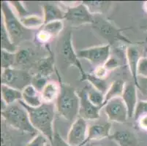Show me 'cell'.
Here are the masks:
<instances>
[{"instance_id": "cell-20", "label": "cell", "mask_w": 147, "mask_h": 146, "mask_svg": "<svg viewBox=\"0 0 147 146\" xmlns=\"http://www.w3.org/2000/svg\"><path fill=\"white\" fill-rule=\"evenodd\" d=\"M1 94L2 102L5 106L15 104L16 102L22 100V91L6 85H1Z\"/></svg>"}, {"instance_id": "cell-28", "label": "cell", "mask_w": 147, "mask_h": 146, "mask_svg": "<svg viewBox=\"0 0 147 146\" xmlns=\"http://www.w3.org/2000/svg\"><path fill=\"white\" fill-rule=\"evenodd\" d=\"M84 81H87L89 84H91L97 90L102 92L105 95L106 94L107 91H108V88L110 86L106 79L98 78V77H95L92 73H89V74L87 73V75H86Z\"/></svg>"}, {"instance_id": "cell-32", "label": "cell", "mask_w": 147, "mask_h": 146, "mask_svg": "<svg viewBox=\"0 0 147 146\" xmlns=\"http://www.w3.org/2000/svg\"><path fill=\"white\" fill-rule=\"evenodd\" d=\"M10 5H11L12 8L13 9L16 14L17 15L19 18H22L24 17L30 15L29 12L27 11L26 8H25L24 5L22 3V2L20 1H12V2H9Z\"/></svg>"}, {"instance_id": "cell-18", "label": "cell", "mask_w": 147, "mask_h": 146, "mask_svg": "<svg viewBox=\"0 0 147 146\" xmlns=\"http://www.w3.org/2000/svg\"><path fill=\"white\" fill-rule=\"evenodd\" d=\"M22 101L31 108H37L43 103L41 92L37 91L32 84L22 90Z\"/></svg>"}, {"instance_id": "cell-26", "label": "cell", "mask_w": 147, "mask_h": 146, "mask_svg": "<svg viewBox=\"0 0 147 146\" xmlns=\"http://www.w3.org/2000/svg\"><path fill=\"white\" fill-rule=\"evenodd\" d=\"M88 94V98L92 103L96 106L105 107V94L102 92H99L95 88L92 86L88 83L87 85H85Z\"/></svg>"}, {"instance_id": "cell-34", "label": "cell", "mask_w": 147, "mask_h": 146, "mask_svg": "<svg viewBox=\"0 0 147 146\" xmlns=\"http://www.w3.org/2000/svg\"><path fill=\"white\" fill-rule=\"evenodd\" d=\"M144 115H147V100H140L136 107L134 116L135 120H137L139 117Z\"/></svg>"}, {"instance_id": "cell-31", "label": "cell", "mask_w": 147, "mask_h": 146, "mask_svg": "<svg viewBox=\"0 0 147 146\" xmlns=\"http://www.w3.org/2000/svg\"><path fill=\"white\" fill-rule=\"evenodd\" d=\"M49 77H45V76L42 75L40 74L36 73L34 75L32 76V83L31 84L37 89V91H39L41 92L45 85L49 82Z\"/></svg>"}, {"instance_id": "cell-11", "label": "cell", "mask_w": 147, "mask_h": 146, "mask_svg": "<svg viewBox=\"0 0 147 146\" xmlns=\"http://www.w3.org/2000/svg\"><path fill=\"white\" fill-rule=\"evenodd\" d=\"M79 96L80 107L78 117L86 120H97L100 118V110L103 106H96L88 98L87 91L85 86L78 91H76Z\"/></svg>"}, {"instance_id": "cell-12", "label": "cell", "mask_w": 147, "mask_h": 146, "mask_svg": "<svg viewBox=\"0 0 147 146\" xmlns=\"http://www.w3.org/2000/svg\"><path fill=\"white\" fill-rule=\"evenodd\" d=\"M87 120L78 117L73 122L68 132L67 141L70 146H82L88 133Z\"/></svg>"}, {"instance_id": "cell-23", "label": "cell", "mask_w": 147, "mask_h": 146, "mask_svg": "<svg viewBox=\"0 0 147 146\" xmlns=\"http://www.w3.org/2000/svg\"><path fill=\"white\" fill-rule=\"evenodd\" d=\"M112 2H101V1H84V4L86 7L91 14L93 15H102L108 11Z\"/></svg>"}, {"instance_id": "cell-33", "label": "cell", "mask_w": 147, "mask_h": 146, "mask_svg": "<svg viewBox=\"0 0 147 146\" xmlns=\"http://www.w3.org/2000/svg\"><path fill=\"white\" fill-rule=\"evenodd\" d=\"M48 143H50L49 140L43 135L38 133L27 143L26 146H46Z\"/></svg>"}, {"instance_id": "cell-5", "label": "cell", "mask_w": 147, "mask_h": 146, "mask_svg": "<svg viewBox=\"0 0 147 146\" xmlns=\"http://www.w3.org/2000/svg\"><path fill=\"white\" fill-rule=\"evenodd\" d=\"M1 12L2 22L5 25L12 41L17 45L24 38L25 34L29 29L23 26L20 18L16 14L9 2L2 1L1 2Z\"/></svg>"}, {"instance_id": "cell-39", "label": "cell", "mask_w": 147, "mask_h": 146, "mask_svg": "<svg viewBox=\"0 0 147 146\" xmlns=\"http://www.w3.org/2000/svg\"><path fill=\"white\" fill-rule=\"evenodd\" d=\"M137 88L138 90L141 92L143 96L147 98V77L138 76Z\"/></svg>"}, {"instance_id": "cell-29", "label": "cell", "mask_w": 147, "mask_h": 146, "mask_svg": "<svg viewBox=\"0 0 147 146\" xmlns=\"http://www.w3.org/2000/svg\"><path fill=\"white\" fill-rule=\"evenodd\" d=\"M64 29L63 21H56L45 24L41 29L46 32L53 37H57Z\"/></svg>"}, {"instance_id": "cell-42", "label": "cell", "mask_w": 147, "mask_h": 146, "mask_svg": "<svg viewBox=\"0 0 147 146\" xmlns=\"http://www.w3.org/2000/svg\"><path fill=\"white\" fill-rule=\"evenodd\" d=\"M137 122L141 129L147 131V115H144L139 117L137 120Z\"/></svg>"}, {"instance_id": "cell-3", "label": "cell", "mask_w": 147, "mask_h": 146, "mask_svg": "<svg viewBox=\"0 0 147 146\" xmlns=\"http://www.w3.org/2000/svg\"><path fill=\"white\" fill-rule=\"evenodd\" d=\"M2 121L20 132L35 134L37 130L32 125L27 110L19 102L5 106L1 111Z\"/></svg>"}, {"instance_id": "cell-43", "label": "cell", "mask_w": 147, "mask_h": 146, "mask_svg": "<svg viewBox=\"0 0 147 146\" xmlns=\"http://www.w3.org/2000/svg\"><path fill=\"white\" fill-rule=\"evenodd\" d=\"M143 7H144V10L147 13V1L144 3V5H143Z\"/></svg>"}, {"instance_id": "cell-19", "label": "cell", "mask_w": 147, "mask_h": 146, "mask_svg": "<svg viewBox=\"0 0 147 146\" xmlns=\"http://www.w3.org/2000/svg\"><path fill=\"white\" fill-rule=\"evenodd\" d=\"M43 19L45 24L56 21H62L65 18V10H61L58 5L45 3L42 5Z\"/></svg>"}, {"instance_id": "cell-2", "label": "cell", "mask_w": 147, "mask_h": 146, "mask_svg": "<svg viewBox=\"0 0 147 146\" xmlns=\"http://www.w3.org/2000/svg\"><path fill=\"white\" fill-rule=\"evenodd\" d=\"M55 72L60 85V93L55 102L56 109L59 114L65 120L73 122L79 114V96L73 87L61 81L57 69Z\"/></svg>"}, {"instance_id": "cell-38", "label": "cell", "mask_w": 147, "mask_h": 146, "mask_svg": "<svg viewBox=\"0 0 147 146\" xmlns=\"http://www.w3.org/2000/svg\"><path fill=\"white\" fill-rule=\"evenodd\" d=\"M49 144L50 146H70L67 141L64 140L63 137L58 133V132H55L53 140Z\"/></svg>"}, {"instance_id": "cell-24", "label": "cell", "mask_w": 147, "mask_h": 146, "mask_svg": "<svg viewBox=\"0 0 147 146\" xmlns=\"http://www.w3.org/2000/svg\"><path fill=\"white\" fill-rule=\"evenodd\" d=\"M21 24L26 29H40L45 24L43 17H40L37 15H29L20 18Z\"/></svg>"}, {"instance_id": "cell-10", "label": "cell", "mask_w": 147, "mask_h": 146, "mask_svg": "<svg viewBox=\"0 0 147 146\" xmlns=\"http://www.w3.org/2000/svg\"><path fill=\"white\" fill-rule=\"evenodd\" d=\"M104 108L107 117L111 122L125 124L129 118L127 108L121 97L112 99L108 102Z\"/></svg>"}, {"instance_id": "cell-35", "label": "cell", "mask_w": 147, "mask_h": 146, "mask_svg": "<svg viewBox=\"0 0 147 146\" xmlns=\"http://www.w3.org/2000/svg\"><path fill=\"white\" fill-rule=\"evenodd\" d=\"M121 61H120V60L117 57L111 56L110 58L108 59V61L104 64V66H105V67L106 68L108 72H110V71H113L119 67L121 65Z\"/></svg>"}, {"instance_id": "cell-25", "label": "cell", "mask_w": 147, "mask_h": 146, "mask_svg": "<svg viewBox=\"0 0 147 146\" xmlns=\"http://www.w3.org/2000/svg\"><path fill=\"white\" fill-rule=\"evenodd\" d=\"M34 53L29 48L18 50L16 53V64L15 67H25L32 61Z\"/></svg>"}, {"instance_id": "cell-14", "label": "cell", "mask_w": 147, "mask_h": 146, "mask_svg": "<svg viewBox=\"0 0 147 146\" xmlns=\"http://www.w3.org/2000/svg\"><path fill=\"white\" fill-rule=\"evenodd\" d=\"M126 54V61L128 67H129V72L133 79V81L137 85L138 84V62L142 56H141V51L138 47L134 45H129L126 48L125 50Z\"/></svg>"}, {"instance_id": "cell-13", "label": "cell", "mask_w": 147, "mask_h": 146, "mask_svg": "<svg viewBox=\"0 0 147 146\" xmlns=\"http://www.w3.org/2000/svg\"><path fill=\"white\" fill-rule=\"evenodd\" d=\"M123 101L126 104L128 111V118H134L136 107L138 103V88L134 81L125 82V89L121 96Z\"/></svg>"}, {"instance_id": "cell-17", "label": "cell", "mask_w": 147, "mask_h": 146, "mask_svg": "<svg viewBox=\"0 0 147 146\" xmlns=\"http://www.w3.org/2000/svg\"><path fill=\"white\" fill-rule=\"evenodd\" d=\"M47 46L48 50H49V55L46 57L41 59L37 61V73L40 74L42 75L49 77V76L53 74L54 71H56L55 68V59L53 56V52L51 50L49 45Z\"/></svg>"}, {"instance_id": "cell-30", "label": "cell", "mask_w": 147, "mask_h": 146, "mask_svg": "<svg viewBox=\"0 0 147 146\" xmlns=\"http://www.w3.org/2000/svg\"><path fill=\"white\" fill-rule=\"evenodd\" d=\"M16 64V53L2 50L1 56V66L2 69L13 68Z\"/></svg>"}, {"instance_id": "cell-9", "label": "cell", "mask_w": 147, "mask_h": 146, "mask_svg": "<svg viewBox=\"0 0 147 146\" xmlns=\"http://www.w3.org/2000/svg\"><path fill=\"white\" fill-rule=\"evenodd\" d=\"M94 16L91 14L86 7L82 2L77 5L67 6L65 10V20L73 26H80L86 24H92Z\"/></svg>"}, {"instance_id": "cell-4", "label": "cell", "mask_w": 147, "mask_h": 146, "mask_svg": "<svg viewBox=\"0 0 147 146\" xmlns=\"http://www.w3.org/2000/svg\"><path fill=\"white\" fill-rule=\"evenodd\" d=\"M94 16V22L92 24V28L100 37L106 40L109 45H112L119 42L130 45V40L122 34V32L130 28L120 29L113 25L109 20L102 17L101 15H96Z\"/></svg>"}, {"instance_id": "cell-16", "label": "cell", "mask_w": 147, "mask_h": 146, "mask_svg": "<svg viewBox=\"0 0 147 146\" xmlns=\"http://www.w3.org/2000/svg\"><path fill=\"white\" fill-rule=\"evenodd\" d=\"M108 138L119 146H138V139L134 132L129 130L116 131Z\"/></svg>"}, {"instance_id": "cell-41", "label": "cell", "mask_w": 147, "mask_h": 146, "mask_svg": "<svg viewBox=\"0 0 147 146\" xmlns=\"http://www.w3.org/2000/svg\"><path fill=\"white\" fill-rule=\"evenodd\" d=\"M4 128H2V146H11V139L8 133L5 132Z\"/></svg>"}, {"instance_id": "cell-36", "label": "cell", "mask_w": 147, "mask_h": 146, "mask_svg": "<svg viewBox=\"0 0 147 146\" xmlns=\"http://www.w3.org/2000/svg\"><path fill=\"white\" fill-rule=\"evenodd\" d=\"M51 39L52 37L50 34H49L47 32L41 29H39V31L36 34V40H37V42H39L41 44H44V45H49Z\"/></svg>"}, {"instance_id": "cell-40", "label": "cell", "mask_w": 147, "mask_h": 146, "mask_svg": "<svg viewBox=\"0 0 147 146\" xmlns=\"http://www.w3.org/2000/svg\"><path fill=\"white\" fill-rule=\"evenodd\" d=\"M108 71L107 70L106 68L104 65H100V66L94 67V71L92 72V74L94 75L95 77H98L100 79H106L107 76L108 75Z\"/></svg>"}, {"instance_id": "cell-7", "label": "cell", "mask_w": 147, "mask_h": 146, "mask_svg": "<svg viewBox=\"0 0 147 146\" xmlns=\"http://www.w3.org/2000/svg\"><path fill=\"white\" fill-rule=\"evenodd\" d=\"M60 55L64 62L68 66H74L78 68L81 73V81H84L87 73L84 71L77 55V51L75 50L73 45L72 34L69 32L65 34L62 40L60 45Z\"/></svg>"}, {"instance_id": "cell-15", "label": "cell", "mask_w": 147, "mask_h": 146, "mask_svg": "<svg viewBox=\"0 0 147 146\" xmlns=\"http://www.w3.org/2000/svg\"><path fill=\"white\" fill-rule=\"evenodd\" d=\"M111 122H105L103 124L90 126L88 129L86 139L83 143L82 146H84L92 140H100L106 137H109L111 135Z\"/></svg>"}, {"instance_id": "cell-22", "label": "cell", "mask_w": 147, "mask_h": 146, "mask_svg": "<svg viewBox=\"0 0 147 146\" xmlns=\"http://www.w3.org/2000/svg\"><path fill=\"white\" fill-rule=\"evenodd\" d=\"M125 82L122 80H115L111 83L106 94L105 95V104L112 99L121 97L125 89Z\"/></svg>"}, {"instance_id": "cell-6", "label": "cell", "mask_w": 147, "mask_h": 146, "mask_svg": "<svg viewBox=\"0 0 147 146\" xmlns=\"http://www.w3.org/2000/svg\"><path fill=\"white\" fill-rule=\"evenodd\" d=\"M32 76L24 69L13 67L2 69L1 83L22 91L32 83Z\"/></svg>"}, {"instance_id": "cell-1", "label": "cell", "mask_w": 147, "mask_h": 146, "mask_svg": "<svg viewBox=\"0 0 147 146\" xmlns=\"http://www.w3.org/2000/svg\"><path fill=\"white\" fill-rule=\"evenodd\" d=\"M18 102L27 110L33 127L37 132L43 135L51 143L55 133L53 129V122L57 110L55 103H42L40 107L31 108L22 100Z\"/></svg>"}, {"instance_id": "cell-37", "label": "cell", "mask_w": 147, "mask_h": 146, "mask_svg": "<svg viewBox=\"0 0 147 146\" xmlns=\"http://www.w3.org/2000/svg\"><path fill=\"white\" fill-rule=\"evenodd\" d=\"M138 75L147 77V57H141L138 65Z\"/></svg>"}, {"instance_id": "cell-27", "label": "cell", "mask_w": 147, "mask_h": 146, "mask_svg": "<svg viewBox=\"0 0 147 146\" xmlns=\"http://www.w3.org/2000/svg\"><path fill=\"white\" fill-rule=\"evenodd\" d=\"M1 26V42H2V50L6 51L11 52V53H16L18 51L16 45L12 41L10 35L7 33V31L5 29V26L2 22Z\"/></svg>"}, {"instance_id": "cell-8", "label": "cell", "mask_w": 147, "mask_h": 146, "mask_svg": "<svg viewBox=\"0 0 147 146\" xmlns=\"http://www.w3.org/2000/svg\"><path fill=\"white\" fill-rule=\"evenodd\" d=\"M111 45L109 44L81 49L77 51L79 59H86L94 67L104 65L111 56Z\"/></svg>"}, {"instance_id": "cell-21", "label": "cell", "mask_w": 147, "mask_h": 146, "mask_svg": "<svg viewBox=\"0 0 147 146\" xmlns=\"http://www.w3.org/2000/svg\"><path fill=\"white\" fill-rule=\"evenodd\" d=\"M59 93V84L57 82L49 81L41 92L42 102L43 103H55Z\"/></svg>"}, {"instance_id": "cell-44", "label": "cell", "mask_w": 147, "mask_h": 146, "mask_svg": "<svg viewBox=\"0 0 147 146\" xmlns=\"http://www.w3.org/2000/svg\"><path fill=\"white\" fill-rule=\"evenodd\" d=\"M141 29H144V30L146 31V32H147V24H145V25H144V26H141Z\"/></svg>"}]
</instances>
